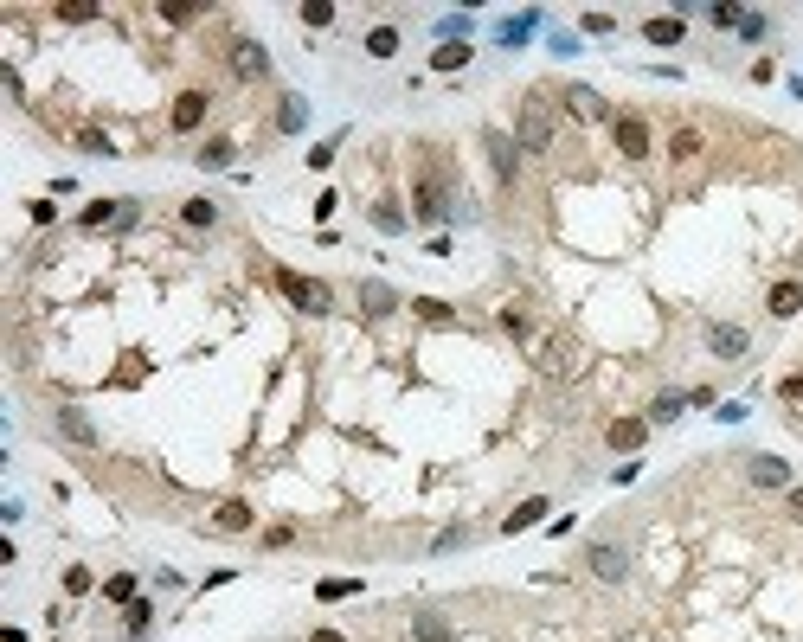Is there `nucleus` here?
Returning <instances> with one entry per match:
<instances>
[{
	"instance_id": "obj_1",
	"label": "nucleus",
	"mask_w": 803,
	"mask_h": 642,
	"mask_svg": "<svg viewBox=\"0 0 803 642\" xmlns=\"http://www.w3.org/2000/svg\"><path fill=\"white\" fill-rule=\"evenodd\" d=\"M553 135H559V110H553V97L547 91H527L521 97V116H515V141L527 155H547L553 149Z\"/></svg>"
},
{
	"instance_id": "obj_2",
	"label": "nucleus",
	"mask_w": 803,
	"mask_h": 642,
	"mask_svg": "<svg viewBox=\"0 0 803 642\" xmlns=\"http://www.w3.org/2000/svg\"><path fill=\"white\" fill-rule=\"evenodd\" d=\"M276 290L296 302L303 315H328L334 309V290H328V283H315V276H303V270H276Z\"/></svg>"
},
{
	"instance_id": "obj_3",
	"label": "nucleus",
	"mask_w": 803,
	"mask_h": 642,
	"mask_svg": "<svg viewBox=\"0 0 803 642\" xmlns=\"http://www.w3.org/2000/svg\"><path fill=\"white\" fill-rule=\"evenodd\" d=\"M585 565H592L598 585H624V579H630V546H624V540H592V546H585Z\"/></svg>"
},
{
	"instance_id": "obj_4",
	"label": "nucleus",
	"mask_w": 803,
	"mask_h": 642,
	"mask_svg": "<svg viewBox=\"0 0 803 642\" xmlns=\"http://www.w3.org/2000/svg\"><path fill=\"white\" fill-rule=\"evenodd\" d=\"M482 149H489V168L501 187L521 180V141H508V129H482Z\"/></svg>"
},
{
	"instance_id": "obj_5",
	"label": "nucleus",
	"mask_w": 803,
	"mask_h": 642,
	"mask_svg": "<svg viewBox=\"0 0 803 642\" xmlns=\"http://www.w3.org/2000/svg\"><path fill=\"white\" fill-rule=\"evenodd\" d=\"M226 64H232V78H245V84L270 78V52H264L257 39H232V45H226Z\"/></svg>"
},
{
	"instance_id": "obj_6",
	"label": "nucleus",
	"mask_w": 803,
	"mask_h": 642,
	"mask_svg": "<svg viewBox=\"0 0 803 642\" xmlns=\"http://www.w3.org/2000/svg\"><path fill=\"white\" fill-rule=\"evenodd\" d=\"M559 103H566L578 122H617V110H611V103H605L592 84H566V91H559Z\"/></svg>"
},
{
	"instance_id": "obj_7",
	"label": "nucleus",
	"mask_w": 803,
	"mask_h": 642,
	"mask_svg": "<svg viewBox=\"0 0 803 642\" xmlns=\"http://www.w3.org/2000/svg\"><path fill=\"white\" fill-rule=\"evenodd\" d=\"M707 353H713V360H746V353H752V334H746L740 321H713V328H707Z\"/></svg>"
},
{
	"instance_id": "obj_8",
	"label": "nucleus",
	"mask_w": 803,
	"mask_h": 642,
	"mask_svg": "<svg viewBox=\"0 0 803 642\" xmlns=\"http://www.w3.org/2000/svg\"><path fill=\"white\" fill-rule=\"evenodd\" d=\"M746 482L765 488V494H784L790 488V463L784 456H746Z\"/></svg>"
},
{
	"instance_id": "obj_9",
	"label": "nucleus",
	"mask_w": 803,
	"mask_h": 642,
	"mask_svg": "<svg viewBox=\"0 0 803 642\" xmlns=\"http://www.w3.org/2000/svg\"><path fill=\"white\" fill-rule=\"evenodd\" d=\"M611 135H617V155L624 161H649V122L643 116H617Z\"/></svg>"
},
{
	"instance_id": "obj_10",
	"label": "nucleus",
	"mask_w": 803,
	"mask_h": 642,
	"mask_svg": "<svg viewBox=\"0 0 803 642\" xmlns=\"http://www.w3.org/2000/svg\"><path fill=\"white\" fill-rule=\"evenodd\" d=\"M52 424H58V437H64V444H78V450H91V444H97V424H91L78 405H58V417H52Z\"/></svg>"
},
{
	"instance_id": "obj_11",
	"label": "nucleus",
	"mask_w": 803,
	"mask_h": 642,
	"mask_svg": "<svg viewBox=\"0 0 803 642\" xmlns=\"http://www.w3.org/2000/svg\"><path fill=\"white\" fill-rule=\"evenodd\" d=\"M168 122H174L180 135H193V129L206 122V91H180V97H174V116H168Z\"/></svg>"
},
{
	"instance_id": "obj_12",
	"label": "nucleus",
	"mask_w": 803,
	"mask_h": 642,
	"mask_svg": "<svg viewBox=\"0 0 803 642\" xmlns=\"http://www.w3.org/2000/svg\"><path fill=\"white\" fill-rule=\"evenodd\" d=\"M411 642H457V629H450L444 610H418L411 617Z\"/></svg>"
},
{
	"instance_id": "obj_13",
	"label": "nucleus",
	"mask_w": 803,
	"mask_h": 642,
	"mask_svg": "<svg viewBox=\"0 0 803 642\" xmlns=\"http://www.w3.org/2000/svg\"><path fill=\"white\" fill-rule=\"evenodd\" d=\"M643 437H649V417H617L611 431H605L611 450H643Z\"/></svg>"
},
{
	"instance_id": "obj_14",
	"label": "nucleus",
	"mask_w": 803,
	"mask_h": 642,
	"mask_svg": "<svg viewBox=\"0 0 803 642\" xmlns=\"http://www.w3.org/2000/svg\"><path fill=\"white\" fill-rule=\"evenodd\" d=\"M765 309H771L778 321H790V315L803 309V283H771V290H765Z\"/></svg>"
},
{
	"instance_id": "obj_15",
	"label": "nucleus",
	"mask_w": 803,
	"mask_h": 642,
	"mask_svg": "<svg viewBox=\"0 0 803 642\" xmlns=\"http://www.w3.org/2000/svg\"><path fill=\"white\" fill-rule=\"evenodd\" d=\"M682 33H688L682 14H655V20H643V39H649V45H682Z\"/></svg>"
},
{
	"instance_id": "obj_16",
	"label": "nucleus",
	"mask_w": 803,
	"mask_h": 642,
	"mask_svg": "<svg viewBox=\"0 0 803 642\" xmlns=\"http://www.w3.org/2000/svg\"><path fill=\"white\" fill-rule=\"evenodd\" d=\"M733 33H740V39H752V45H759V39H765V33H771V14H759V7H733Z\"/></svg>"
},
{
	"instance_id": "obj_17",
	"label": "nucleus",
	"mask_w": 803,
	"mask_h": 642,
	"mask_svg": "<svg viewBox=\"0 0 803 642\" xmlns=\"http://www.w3.org/2000/svg\"><path fill=\"white\" fill-rule=\"evenodd\" d=\"M360 309H367V315H392V309H399V296L386 290V283H360Z\"/></svg>"
},
{
	"instance_id": "obj_18",
	"label": "nucleus",
	"mask_w": 803,
	"mask_h": 642,
	"mask_svg": "<svg viewBox=\"0 0 803 642\" xmlns=\"http://www.w3.org/2000/svg\"><path fill=\"white\" fill-rule=\"evenodd\" d=\"M303 122H309V103H303V97H283V103H276V135H296Z\"/></svg>"
},
{
	"instance_id": "obj_19",
	"label": "nucleus",
	"mask_w": 803,
	"mask_h": 642,
	"mask_svg": "<svg viewBox=\"0 0 803 642\" xmlns=\"http://www.w3.org/2000/svg\"><path fill=\"white\" fill-rule=\"evenodd\" d=\"M180 225L212 232V225H218V206H212V199H187V206H180Z\"/></svg>"
},
{
	"instance_id": "obj_20",
	"label": "nucleus",
	"mask_w": 803,
	"mask_h": 642,
	"mask_svg": "<svg viewBox=\"0 0 803 642\" xmlns=\"http://www.w3.org/2000/svg\"><path fill=\"white\" fill-rule=\"evenodd\" d=\"M212 527H218V533H245V527H251V508H245V502H218Z\"/></svg>"
},
{
	"instance_id": "obj_21",
	"label": "nucleus",
	"mask_w": 803,
	"mask_h": 642,
	"mask_svg": "<svg viewBox=\"0 0 803 642\" xmlns=\"http://www.w3.org/2000/svg\"><path fill=\"white\" fill-rule=\"evenodd\" d=\"M97 14H103V7H91V0H64V7H52V20H58V26H91Z\"/></svg>"
},
{
	"instance_id": "obj_22",
	"label": "nucleus",
	"mask_w": 803,
	"mask_h": 642,
	"mask_svg": "<svg viewBox=\"0 0 803 642\" xmlns=\"http://www.w3.org/2000/svg\"><path fill=\"white\" fill-rule=\"evenodd\" d=\"M110 219H122V206H116V199H91V206L78 212V225H84V232H97V225H110Z\"/></svg>"
},
{
	"instance_id": "obj_23",
	"label": "nucleus",
	"mask_w": 803,
	"mask_h": 642,
	"mask_svg": "<svg viewBox=\"0 0 803 642\" xmlns=\"http://www.w3.org/2000/svg\"><path fill=\"white\" fill-rule=\"evenodd\" d=\"M701 149H707V135H701V129H675V135H669V155H675V161H694Z\"/></svg>"
},
{
	"instance_id": "obj_24",
	"label": "nucleus",
	"mask_w": 803,
	"mask_h": 642,
	"mask_svg": "<svg viewBox=\"0 0 803 642\" xmlns=\"http://www.w3.org/2000/svg\"><path fill=\"white\" fill-rule=\"evenodd\" d=\"M534 521H547V502H540V494H534V502H521L515 514H508V521H501V533H521V527H534Z\"/></svg>"
},
{
	"instance_id": "obj_25",
	"label": "nucleus",
	"mask_w": 803,
	"mask_h": 642,
	"mask_svg": "<svg viewBox=\"0 0 803 642\" xmlns=\"http://www.w3.org/2000/svg\"><path fill=\"white\" fill-rule=\"evenodd\" d=\"M353 591H367V585H360V579H322V585H315V598H322V604H347Z\"/></svg>"
},
{
	"instance_id": "obj_26",
	"label": "nucleus",
	"mask_w": 803,
	"mask_h": 642,
	"mask_svg": "<svg viewBox=\"0 0 803 642\" xmlns=\"http://www.w3.org/2000/svg\"><path fill=\"white\" fill-rule=\"evenodd\" d=\"M418 212L424 219H444V187L437 180H418Z\"/></svg>"
},
{
	"instance_id": "obj_27",
	"label": "nucleus",
	"mask_w": 803,
	"mask_h": 642,
	"mask_svg": "<svg viewBox=\"0 0 803 642\" xmlns=\"http://www.w3.org/2000/svg\"><path fill=\"white\" fill-rule=\"evenodd\" d=\"M469 64V45H437L431 52V71H463Z\"/></svg>"
},
{
	"instance_id": "obj_28",
	"label": "nucleus",
	"mask_w": 803,
	"mask_h": 642,
	"mask_svg": "<svg viewBox=\"0 0 803 642\" xmlns=\"http://www.w3.org/2000/svg\"><path fill=\"white\" fill-rule=\"evenodd\" d=\"M682 405H688L682 392H663V398L649 405V424H675V417H682Z\"/></svg>"
},
{
	"instance_id": "obj_29",
	"label": "nucleus",
	"mask_w": 803,
	"mask_h": 642,
	"mask_svg": "<svg viewBox=\"0 0 803 642\" xmlns=\"http://www.w3.org/2000/svg\"><path fill=\"white\" fill-rule=\"evenodd\" d=\"M476 20L469 14H444V20H437V39H444V45H463V33H469Z\"/></svg>"
},
{
	"instance_id": "obj_30",
	"label": "nucleus",
	"mask_w": 803,
	"mask_h": 642,
	"mask_svg": "<svg viewBox=\"0 0 803 642\" xmlns=\"http://www.w3.org/2000/svg\"><path fill=\"white\" fill-rule=\"evenodd\" d=\"M367 52H373V58H392V52H399V26H373V33H367Z\"/></svg>"
},
{
	"instance_id": "obj_31",
	"label": "nucleus",
	"mask_w": 803,
	"mask_h": 642,
	"mask_svg": "<svg viewBox=\"0 0 803 642\" xmlns=\"http://www.w3.org/2000/svg\"><path fill=\"white\" fill-rule=\"evenodd\" d=\"M206 7H193V0H161V20L168 26H187V20H199Z\"/></svg>"
},
{
	"instance_id": "obj_32",
	"label": "nucleus",
	"mask_w": 803,
	"mask_h": 642,
	"mask_svg": "<svg viewBox=\"0 0 803 642\" xmlns=\"http://www.w3.org/2000/svg\"><path fill=\"white\" fill-rule=\"evenodd\" d=\"M534 26H540V14H515V20L501 26V45H521V39H527Z\"/></svg>"
},
{
	"instance_id": "obj_33",
	"label": "nucleus",
	"mask_w": 803,
	"mask_h": 642,
	"mask_svg": "<svg viewBox=\"0 0 803 642\" xmlns=\"http://www.w3.org/2000/svg\"><path fill=\"white\" fill-rule=\"evenodd\" d=\"M226 161H232V141H226V135H218V141H206V149H199V168H212V174L226 168Z\"/></svg>"
},
{
	"instance_id": "obj_34",
	"label": "nucleus",
	"mask_w": 803,
	"mask_h": 642,
	"mask_svg": "<svg viewBox=\"0 0 803 642\" xmlns=\"http://www.w3.org/2000/svg\"><path fill=\"white\" fill-rule=\"evenodd\" d=\"M373 225H380V232H405V212H399L392 199H380V206H373Z\"/></svg>"
},
{
	"instance_id": "obj_35",
	"label": "nucleus",
	"mask_w": 803,
	"mask_h": 642,
	"mask_svg": "<svg viewBox=\"0 0 803 642\" xmlns=\"http://www.w3.org/2000/svg\"><path fill=\"white\" fill-rule=\"evenodd\" d=\"M103 598H110V604H135V579H129V572H116V579L103 585Z\"/></svg>"
},
{
	"instance_id": "obj_36",
	"label": "nucleus",
	"mask_w": 803,
	"mask_h": 642,
	"mask_svg": "<svg viewBox=\"0 0 803 642\" xmlns=\"http://www.w3.org/2000/svg\"><path fill=\"white\" fill-rule=\"evenodd\" d=\"M501 328H508V334H515L521 347L534 340V328H527V315H521V309H501Z\"/></svg>"
},
{
	"instance_id": "obj_37",
	"label": "nucleus",
	"mask_w": 803,
	"mask_h": 642,
	"mask_svg": "<svg viewBox=\"0 0 803 642\" xmlns=\"http://www.w3.org/2000/svg\"><path fill=\"white\" fill-rule=\"evenodd\" d=\"M411 309H418V315H424V321H457V309H450V302H424V296H418V302H411Z\"/></svg>"
},
{
	"instance_id": "obj_38",
	"label": "nucleus",
	"mask_w": 803,
	"mask_h": 642,
	"mask_svg": "<svg viewBox=\"0 0 803 642\" xmlns=\"http://www.w3.org/2000/svg\"><path fill=\"white\" fill-rule=\"evenodd\" d=\"M149 623H155V610H149V604L135 598V604H129V636H141V629H149Z\"/></svg>"
},
{
	"instance_id": "obj_39",
	"label": "nucleus",
	"mask_w": 803,
	"mask_h": 642,
	"mask_svg": "<svg viewBox=\"0 0 803 642\" xmlns=\"http://www.w3.org/2000/svg\"><path fill=\"white\" fill-rule=\"evenodd\" d=\"M328 20H334L328 0H309V7H303V26H328Z\"/></svg>"
},
{
	"instance_id": "obj_40",
	"label": "nucleus",
	"mask_w": 803,
	"mask_h": 642,
	"mask_svg": "<svg viewBox=\"0 0 803 642\" xmlns=\"http://www.w3.org/2000/svg\"><path fill=\"white\" fill-rule=\"evenodd\" d=\"M64 591H71V598L91 591V572H84V565H71V572H64Z\"/></svg>"
},
{
	"instance_id": "obj_41",
	"label": "nucleus",
	"mask_w": 803,
	"mask_h": 642,
	"mask_svg": "<svg viewBox=\"0 0 803 642\" xmlns=\"http://www.w3.org/2000/svg\"><path fill=\"white\" fill-rule=\"evenodd\" d=\"M264 546H270V552H283V546H296V527H270V533H264Z\"/></svg>"
},
{
	"instance_id": "obj_42",
	"label": "nucleus",
	"mask_w": 803,
	"mask_h": 642,
	"mask_svg": "<svg viewBox=\"0 0 803 642\" xmlns=\"http://www.w3.org/2000/svg\"><path fill=\"white\" fill-rule=\"evenodd\" d=\"M457 546H469V527H444V540H437V552H457Z\"/></svg>"
},
{
	"instance_id": "obj_43",
	"label": "nucleus",
	"mask_w": 803,
	"mask_h": 642,
	"mask_svg": "<svg viewBox=\"0 0 803 642\" xmlns=\"http://www.w3.org/2000/svg\"><path fill=\"white\" fill-rule=\"evenodd\" d=\"M784 508H790V521H803V488H790V494H784Z\"/></svg>"
},
{
	"instance_id": "obj_44",
	"label": "nucleus",
	"mask_w": 803,
	"mask_h": 642,
	"mask_svg": "<svg viewBox=\"0 0 803 642\" xmlns=\"http://www.w3.org/2000/svg\"><path fill=\"white\" fill-rule=\"evenodd\" d=\"M309 642H347V636H341V629H315Z\"/></svg>"
}]
</instances>
